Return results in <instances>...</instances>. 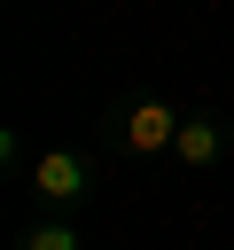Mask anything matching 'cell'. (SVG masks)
Here are the masks:
<instances>
[{
	"instance_id": "obj_1",
	"label": "cell",
	"mask_w": 234,
	"mask_h": 250,
	"mask_svg": "<svg viewBox=\"0 0 234 250\" xmlns=\"http://www.w3.org/2000/svg\"><path fill=\"white\" fill-rule=\"evenodd\" d=\"M179 117L187 109H172L164 94H125L101 109V141H109V156H172Z\"/></svg>"
},
{
	"instance_id": "obj_2",
	"label": "cell",
	"mask_w": 234,
	"mask_h": 250,
	"mask_svg": "<svg viewBox=\"0 0 234 250\" xmlns=\"http://www.w3.org/2000/svg\"><path fill=\"white\" fill-rule=\"evenodd\" d=\"M23 180H31L39 211H62V219L94 211V195H101V164H94L86 148H39V156L23 164Z\"/></svg>"
},
{
	"instance_id": "obj_4",
	"label": "cell",
	"mask_w": 234,
	"mask_h": 250,
	"mask_svg": "<svg viewBox=\"0 0 234 250\" xmlns=\"http://www.w3.org/2000/svg\"><path fill=\"white\" fill-rule=\"evenodd\" d=\"M8 250H86V227L78 219H62V211H39L31 227H16V242Z\"/></svg>"
},
{
	"instance_id": "obj_3",
	"label": "cell",
	"mask_w": 234,
	"mask_h": 250,
	"mask_svg": "<svg viewBox=\"0 0 234 250\" xmlns=\"http://www.w3.org/2000/svg\"><path fill=\"white\" fill-rule=\"evenodd\" d=\"M226 148H234V133L218 125V109H187V117H179V141H172V164H187V172H218Z\"/></svg>"
}]
</instances>
